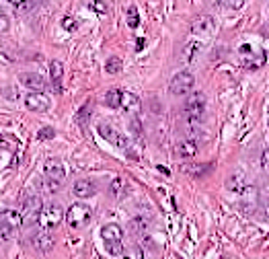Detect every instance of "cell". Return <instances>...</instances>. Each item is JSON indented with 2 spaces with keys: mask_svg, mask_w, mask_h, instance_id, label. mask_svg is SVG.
I'll list each match as a JSON object with an SVG mask.
<instances>
[{
  "mask_svg": "<svg viewBox=\"0 0 269 259\" xmlns=\"http://www.w3.org/2000/svg\"><path fill=\"white\" fill-rule=\"evenodd\" d=\"M90 8L92 10H97V13H107V4H105V2H99V0H92V2H90Z\"/></svg>",
  "mask_w": 269,
  "mask_h": 259,
  "instance_id": "cell-34",
  "label": "cell"
},
{
  "mask_svg": "<svg viewBox=\"0 0 269 259\" xmlns=\"http://www.w3.org/2000/svg\"><path fill=\"white\" fill-rule=\"evenodd\" d=\"M121 89H109L105 93V105L111 109H120L121 107Z\"/></svg>",
  "mask_w": 269,
  "mask_h": 259,
  "instance_id": "cell-19",
  "label": "cell"
},
{
  "mask_svg": "<svg viewBox=\"0 0 269 259\" xmlns=\"http://www.w3.org/2000/svg\"><path fill=\"white\" fill-rule=\"evenodd\" d=\"M62 74H64V66H62V62L54 60V62L50 64V76H52V82L56 85V89H58V91H60V80H62Z\"/></svg>",
  "mask_w": 269,
  "mask_h": 259,
  "instance_id": "cell-20",
  "label": "cell"
},
{
  "mask_svg": "<svg viewBox=\"0 0 269 259\" xmlns=\"http://www.w3.org/2000/svg\"><path fill=\"white\" fill-rule=\"evenodd\" d=\"M127 25H130L132 29H136V27L140 25V15H138L136 6H130V8H127Z\"/></svg>",
  "mask_w": 269,
  "mask_h": 259,
  "instance_id": "cell-26",
  "label": "cell"
},
{
  "mask_svg": "<svg viewBox=\"0 0 269 259\" xmlns=\"http://www.w3.org/2000/svg\"><path fill=\"white\" fill-rule=\"evenodd\" d=\"M41 210H43V202H41L39 195H31V197H27L25 204H23V212H21L23 225H25V227H31V225H35V222H39Z\"/></svg>",
  "mask_w": 269,
  "mask_h": 259,
  "instance_id": "cell-5",
  "label": "cell"
},
{
  "mask_svg": "<svg viewBox=\"0 0 269 259\" xmlns=\"http://www.w3.org/2000/svg\"><path fill=\"white\" fill-rule=\"evenodd\" d=\"M109 192H111V195H113V197H120V195H123V194H125V181H123V179H120V177H115V179L111 181V185H109Z\"/></svg>",
  "mask_w": 269,
  "mask_h": 259,
  "instance_id": "cell-22",
  "label": "cell"
},
{
  "mask_svg": "<svg viewBox=\"0 0 269 259\" xmlns=\"http://www.w3.org/2000/svg\"><path fill=\"white\" fill-rule=\"evenodd\" d=\"M261 169H263L265 173H269V148H265V150L261 152Z\"/></svg>",
  "mask_w": 269,
  "mask_h": 259,
  "instance_id": "cell-33",
  "label": "cell"
},
{
  "mask_svg": "<svg viewBox=\"0 0 269 259\" xmlns=\"http://www.w3.org/2000/svg\"><path fill=\"white\" fill-rule=\"evenodd\" d=\"M8 2L15 4V6H23V4H25V0H8Z\"/></svg>",
  "mask_w": 269,
  "mask_h": 259,
  "instance_id": "cell-36",
  "label": "cell"
},
{
  "mask_svg": "<svg viewBox=\"0 0 269 259\" xmlns=\"http://www.w3.org/2000/svg\"><path fill=\"white\" fill-rule=\"evenodd\" d=\"M62 220H64V210H62V206H58V204L43 206L41 214H39V227H41V230L56 228Z\"/></svg>",
  "mask_w": 269,
  "mask_h": 259,
  "instance_id": "cell-4",
  "label": "cell"
},
{
  "mask_svg": "<svg viewBox=\"0 0 269 259\" xmlns=\"http://www.w3.org/2000/svg\"><path fill=\"white\" fill-rule=\"evenodd\" d=\"M15 234V228L8 227L6 222H0V241H8Z\"/></svg>",
  "mask_w": 269,
  "mask_h": 259,
  "instance_id": "cell-28",
  "label": "cell"
},
{
  "mask_svg": "<svg viewBox=\"0 0 269 259\" xmlns=\"http://www.w3.org/2000/svg\"><path fill=\"white\" fill-rule=\"evenodd\" d=\"M105 249H107L109 255H115V257L123 255V245L121 243H105Z\"/></svg>",
  "mask_w": 269,
  "mask_h": 259,
  "instance_id": "cell-27",
  "label": "cell"
},
{
  "mask_svg": "<svg viewBox=\"0 0 269 259\" xmlns=\"http://www.w3.org/2000/svg\"><path fill=\"white\" fill-rule=\"evenodd\" d=\"M206 111V97L204 93H191L189 97L185 99V107H183V120L185 126L189 130H197L202 122V115Z\"/></svg>",
  "mask_w": 269,
  "mask_h": 259,
  "instance_id": "cell-1",
  "label": "cell"
},
{
  "mask_svg": "<svg viewBox=\"0 0 269 259\" xmlns=\"http://www.w3.org/2000/svg\"><path fill=\"white\" fill-rule=\"evenodd\" d=\"M56 136V130L54 128H41L37 132V140H50Z\"/></svg>",
  "mask_w": 269,
  "mask_h": 259,
  "instance_id": "cell-31",
  "label": "cell"
},
{
  "mask_svg": "<svg viewBox=\"0 0 269 259\" xmlns=\"http://www.w3.org/2000/svg\"><path fill=\"white\" fill-rule=\"evenodd\" d=\"M10 29V19L0 10V33H6Z\"/></svg>",
  "mask_w": 269,
  "mask_h": 259,
  "instance_id": "cell-32",
  "label": "cell"
},
{
  "mask_svg": "<svg viewBox=\"0 0 269 259\" xmlns=\"http://www.w3.org/2000/svg\"><path fill=\"white\" fill-rule=\"evenodd\" d=\"M130 228H132V232H146L148 220H146V218H134V220L130 222Z\"/></svg>",
  "mask_w": 269,
  "mask_h": 259,
  "instance_id": "cell-25",
  "label": "cell"
},
{
  "mask_svg": "<svg viewBox=\"0 0 269 259\" xmlns=\"http://www.w3.org/2000/svg\"><path fill=\"white\" fill-rule=\"evenodd\" d=\"M218 4L220 6H224V8H242L244 6V0H218Z\"/></svg>",
  "mask_w": 269,
  "mask_h": 259,
  "instance_id": "cell-29",
  "label": "cell"
},
{
  "mask_svg": "<svg viewBox=\"0 0 269 259\" xmlns=\"http://www.w3.org/2000/svg\"><path fill=\"white\" fill-rule=\"evenodd\" d=\"M45 179L48 181H54V183H62L64 177H66V169H64V164L58 161V159H50L48 162H45Z\"/></svg>",
  "mask_w": 269,
  "mask_h": 259,
  "instance_id": "cell-9",
  "label": "cell"
},
{
  "mask_svg": "<svg viewBox=\"0 0 269 259\" xmlns=\"http://www.w3.org/2000/svg\"><path fill=\"white\" fill-rule=\"evenodd\" d=\"M265 216L269 218V197H267V202H265Z\"/></svg>",
  "mask_w": 269,
  "mask_h": 259,
  "instance_id": "cell-37",
  "label": "cell"
},
{
  "mask_svg": "<svg viewBox=\"0 0 269 259\" xmlns=\"http://www.w3.org/2000/svg\"><path fill=\"white\" fill-rule=\"evenodd\" d=\"M214 31V19L209 15H202V17H195L191 23V33L193 35H208Z\"/></svg>",
  "mask_w": 269,
  "mask_h": 259,
  "instance_id": "cell-12",
  "label": "cell"
},
{
  "mask_svg": "<svg viewBox=\"0 0 269 259\" xmlns=\"http://www.w3.org/2000/svg\"><path fill=\"white\" fill-rule=\"evenodd\" d=\"M123 259H144V253L140 247L132 245V247H127V249L123 251Z\"/></svg>",
  "mask_w": 269,
  "mask_h": 259,
  "instance_id": "cell-24",
  "label": "cell"
},
{
  "mask_svg": "<svg viewBox=\"0 0 269 259\" xmlns=\"http://www.w3.org/2000/svg\"><path fill=\"white\" fill-rule=\"evenodd\" d=\"M62 29H66V31H76V29H78V23H76L72 17H64V19H62Z\"/></svg>",
  "mask_w": 269,
  "mask_h": 259,
  "instance_id": "cell-30",
  "label": "cell"
},
{
  "mask_svg": "<svg viewBox=\"0 0 269 259\" xmlns=\"http://www.w3.org/2000/svg\"><path fill=\"white\" fill-rule=\"evenodd\" d=\"M240 58H242V64L247 66V68H251V70H255V68H261L263 64H265V52L263 50H257V48H253V45H240Z\"/></svg>",
  "mask_w": 269,
  "mask_h": 259,
  "instance_id": "cell-6",
  "label": "cell"
},
{
  "mask_svg": "<svg viewBox=\"0 0 269 259\" xmlns=\"http://www.w3.org/2000/svg\"><path fill=\"white\" fill-rule=\"evenodd\" d=\"M92 218V212L87 204H72L66 212V222L70 228H83Z\"/></svg>",
  "mask_w": 269,
  "mask_h": 259,
  "instance_id": "cell-2",
  "label": "cell"
},
{
  "mask_svg": "<svg viewBox=\"0 0 269 259\" xmlns=\"http://www.w3.org/2000/svg\"><path fill=\"white\" fill-rule=\"evenodd\" d=\"M90 111H92V105H90V103H85L83 107H80L78 115H76V122H78V124H87L89 117H90Z\"/></svg>",
  "mask_w": 269,
  "mask_h": 259,
  "instance_id": "cell-23",
  "label": "cell"
},
{
  "mask_svg": "<svg viewBox=\"0 0 269 259\" xmlns=\"http://www.w3.org/2000/svg\"><path fill=\"white\" fill-rule=\"evenodd\" d=\"M193 85H195V76L191 72H187V70H181V72H177L171 78L169 91L175 97H183V95H187V93H191Z\"/></svg>",
  "mask_w": 269,
  "mask_h": 259,
  "instance_id": "cell-3",
  "label": "cell"
},
{
  "mask_svg": "<svg viewBox=\"0 0 269 259\" xmlns=\"http://www.w3.org/2000/svg\"><path fill=\"white\" fill-rule=\"evenodd\" d=\"M226 187H228L230 192H237V194H244V192H249L247 179H244V175H242V173H235V175H230L228 181H226Z\"/></svg>",
  "mask_w": 269,
  "mask_h": 259,
  "instance_id": "cell-15",
  "label": "cell"
},
{
  "mask_svg": "<svg viewBox=\"0 0 269 259\" xmlns=\"http://www.w3.org/2000/svg\"><path fill=\"white\" fill-rule=\"evenodd\" d=\"M121 60H120V56H109L107 58V62H105V72H109V74H118L121 72Z\"/></svg>",
  "mask_w": 269,
  "mask_h": 259,
  "instance_id": "cell-21",
  "label": "cell"
},
{
  "mask_svg": "<svg viewBox=\"0 0 269 259\" xmlns=\"http://www.w3.org/2000/svg\"><path fill=\"white\" fill-rule=\"evenodd\" d=\"M101 237L105 243H121L123 239V230L120 225H105L101 228Z\"/></svg>",
  "mask_w": 269,
  "mask_h": 259,
  "instance_id": "cell-13",
  "label": "cell"
},
{
  "mask_svg": "<svg viewBox=\"0 0 269 259\" xmlns=\"http://www.w3.org/2000/svg\"><path fill=\"white\" fill-rule=\"evenodd\" d=\"M8 146V142H6V138L2 136V134H0V148H6Z\"/></svg>",
  "mask_w": 269,
  "mask_h": 259,
  "instance_id": "cell-35",
  "label": "cell"
},
{
  "mask_svg": "<svg viewBox=\"0 0 269 259\" xmlns=\"http://www.w3.org/2000/svg\"><path fill=\"white\" fill-rule=\"evenodd\" d=\"M72 194L80 199H87V197H92L97 194V183L92 181V179H78L74 181L72 185Z\"/></svg>",
  "mask_w": 269,
  "mask_h": 259,
  "instance_id": "cell-11",
  "label": "cell"
},
{
  "mask_svg": "<svg viewBox=\"0 0 269 259\" xmlns=\"http://www.w3.org/2000/svg\"><path fill=\"white\" fill-rule=\"evenodd\" d=\"M120 109H123V111H127V113H138V109H140V99L134 95V93H121V107Z\"/></svg>",
  "mask_w": 269,
  "mask_h": 259,
  "instance_id": "cell-16",
  "label": "cell"
},
{
  "mask_svg": "<svg viewBox=\"0 0 269 259\" xmlns=\"http://www.w3.org/2000/svg\"><path fill=\"white\" fill-rule=\"evenodd\" d=\"M25 107L35 113H43L50 109V97L45 93H29L25 97Z\"/></svg>",
  "mask_w": 269,
  "mask_h": 259,
  "instance_id": "cell-8",
  "label": "cell"
},
{
  "mask_svg": "<svg viewBox=\"0 0 269 259\" xmlns=\"http://www.w3.org/2000/svg\"><path fill=\"white\" fill-rule=\"evenodd\" d=\"M99 136L107 140L109 144L118 146V148H127V140H125V136L120 134L118 130H115L113 126H109V124H101V126H99Z\"/></svg>",
  "mask_w": 269,
  "mask_h": 259,
  "instance_id": "cell-7",
  "label": "cell"
},
{
  "mask_svg": "<svg viewBox=\"0 0 269 259\" xmlns=\"http://www.w3.org/2000/svg\"><path fill=\"white\" fill-rule=\"evenodd\" d=\"M19 80L25 89H31V93H43L45 89V80L39 72H23L19 74Z\"/></svg>",
  "mask_w": 269,
  "mask_h": 259,
  "instance_id": "cell-10",
  "label": "cell"
},
{
  "mask_svg": "<svg viewBox=\"0 0 269 259\" xmlns=\"http://www.w3.org/2000/svg\"><path fill=\"white\" fill-rule=\"evenodd\" d=\"M0 222H6L8 227H13L17 230L23 225V216L19 214V212H15V210H4L2 214H0Z\"/></svg>",
  "mask_w": 269,
  "mask_h": 259,
  "instance_id": "cell-18",
  "label": "cell"
},
{
  "mask_svg": "<svg viewBox=\"0 0 269 259\" xmlns=\"http://www.w3.org/2000/svg\"><path fill=\"white\" fill-rule=\"evenodd\" d=\"M175 155H177L179 159H193L197 155L195 140H181V142L175 146Z\"/></svg>",
  "mask_w": 269,
  "mask_h": 259,
  "instance_id": "cell-14",
  "label": "cell"
},
{
  "mask_svg": "<svg viewBox=\"0 0 269 259\" xmlns=\"http://www.w3.org/2000/svg\"><path fill=\"white\" fill-rule=\"evenodd\" d=\"M35 249H39V251H50L52 247H54V237L50 234V230H41L37 237H35Z\"/></svg>",
  "mask_w": 269,
  "mask_h": 259,
  "instance_id": "cell-17",
  "label": "cell"
}]
</instances>
